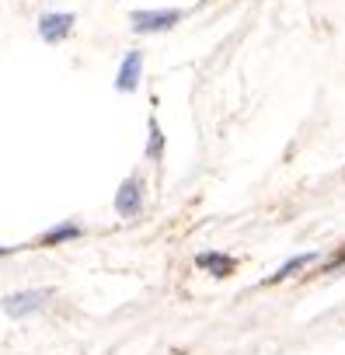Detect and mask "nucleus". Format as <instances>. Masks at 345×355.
Segmentation results:
<instances>
[{"label": "nucleus", "mask_w": 345, "mask_h": 355, "mask_svg": "<svg viewBox=\"0 0 345 355\" xmlns=\"http://www.w3.org/2000/svg\"><path fill=\"white\" fill-rule=\"evenodd\" d=\"M196 268L210 272L213 279H227L237 268V261H234V254H224V251H203V254H196Z\"/></svg>", "instance_id": "nucleus-6"}, {"label": "nucleus", "mask_w": 345, "mask_h": 355, "mask_svg": "<svg viewBox=\"0 0 345 355\" xmlns=\"http://www.w3.org/2000/svg\"><path fill=\"white\" fill-rule=\"evenodd\" d=\"M146 160H160L164 157V132H160V125H157V119H150V125H146Z\"/></svg>", "instance_id": "nucleus-9"}, {"label": "nucleus", "mask_w": 345, "mask_h": 355, "mask_svg": "<svg viewBox=\"0 0 345 355\" xmlns=\"http://www.w3.org/2000/svg\"><path fill=\"white\" fill-rule=\"evenodd\" d=\"M182 21V11L175 8H160V11H133L129 15V25L136 35H150V32H167Z\"/></svg>", "instance_id": "nucleus-1"}, {"label": "nucleus", "mask_w": 345, "mask_h": 355, "mask_svg": "<svg viewBox=\"0 0 345 355\" xmlns=\"http://www.w3.org/2000/svg\"><path fill=\"white\" fill-rule=\"evenodd\" d=\"M74 21H77V18L67 15V11H49V15H42V18H39V35H42V42L60 46L63 39H70Z\"/></svg>", "instance_id": "nucleus-3"}, {"label": "nucleus", "mask_w": 345, "mask_h": 355, "mask_svg": "<svg viewBox=\"0 0 345 355\" xmlns=\"http://www.w3.org/2000/svg\"><path fill=\"white\" fill-rule=\"evenodd\" d=\"M314 261H317V254H314V251H307V254H296V258L283 261V265H279V272H272V275H269V279H265L262 286H279V282L293 279V275H296L300 268H307V265H314Z\"/></svg>", "instance_id": "nucleus-8"}, {"label": "nucleus", "mask_w": 345, "mask_h": 355, "mask_svg": "<svg viewBox=\"0 0 345 355\" xmlns=\"http://www.w3.org/2000/svg\"><path fill=\"white\" fill-rule=\"evenodd\" d=\"M140 77H143V53L140 49H129L126 53V60H122V67H119V77H115V91H136V84H140Z\"/></svg>", "instance_id": "nucleus-5"}, {"label": "nucleus", "mask_w": 345, "mask_h": 355, "mask_svg": "<svg viewBox=\"0 0 345 355\" xmlns=\"http://www.w3.org/2000/svg\"><path fill=\"white\" fill-rule=\"evenodd\" d=\"M77 237H84V227L63 220V223H56L53 230H46V234L39 237V244H42V248H56V244H70V241H77Z\"/></svg>", "instance_id": "nucleus-7"}, {"label": "nucleus", "mask_w": 345, "mask_h": 355, "mask_svg": "<svg viewBox=\"0 0 345 355\" xmlns=\"http://www.w3.org/2000/svg\"><path fill=\"white\" fill-rule=\"evenodd\" d=\"M115 213L119 216H136L140 209H143V182L133 174V178H126V182L119 185V192H115Z\"/></svg>", "instance_id": "nucleus-4"}, {"label": "nucleus", "mask_w": 345, "mask_h": 355, "mask_svg": "<svg viewBox=\"0 0 345 355\" xmlns=\"http://www.w3.org/2000/svg\"><path fill=\"white\" fill-rule=\"evenodd\" d=\"M46 300H49V293H46V289H22V293H8V296H4V313H8L11 320H25V317L39 313V310L46 306Z\"/></svg>", "instance_id": "nucleus-2"}, {"label": "nucleus", "mask_w": 345, "mask_h": 355, "mask_svg": "<svg viewBox=\"0 0 345 355\" xmlns=\"http://www.w3.org/2000/svg\"><path fill=\"white\" fill-rule=\"evenodd\" d=\"M342 265H345V244H342V248H338V251H335L328 261H324V272H338Z\"/></svg>", "instance_id": "nucleus-10"}]
</instances>
